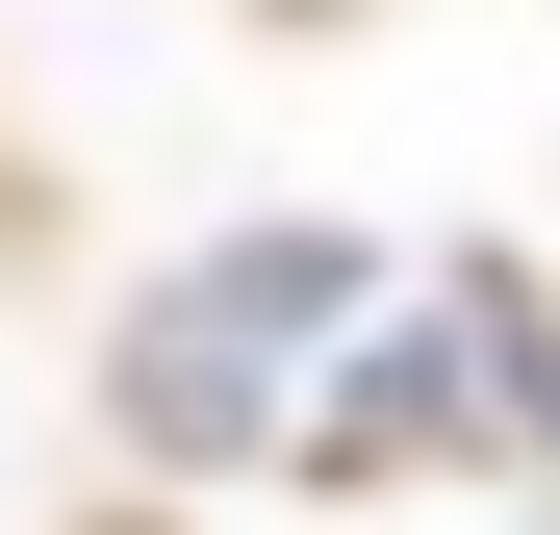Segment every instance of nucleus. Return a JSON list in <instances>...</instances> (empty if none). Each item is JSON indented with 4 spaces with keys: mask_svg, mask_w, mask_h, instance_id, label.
Wrapping results in <instances>:
<instances>
[{
    "mask_svg": "<svg viewBox=\"0 0 560 535\" xmlns=\"http://www.w3.org/2000/svg\"><path fill=\"white\" fill-rule=\"evenodd\" d=\"M383 281L357 230H255V255H178L153 281V332H128V433L153 460H255L280 408H306V357H331V306Z\"/></svg>",
    "mask_w": 560,
    "mask_h": 535,
    "instance_id": "obj_1",
    "label": "nucleus"
},
{
    "mask_svg": "<svg viewBox=\"0 0 560 535\" xmlns=\"http://www.w3.org/2000/svg\"><path fill=\"white\" fill-rule=\"evenodd\" d=\"M510 408H535V433H560V306H510Z\"/></svg>",
    "mask_w": 560,
    "mask_h": 535,
    "instance_id": "obj_2",
    "label": "nucleus"
}]
</instances>
